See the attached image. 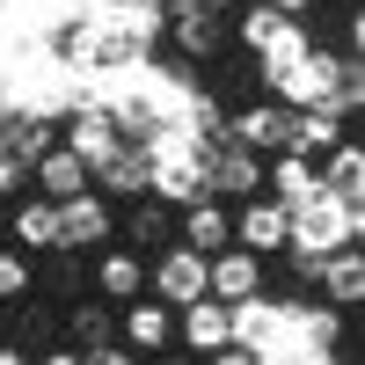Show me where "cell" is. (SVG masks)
<instances>
[{
  "mask_svg": "<svg viewBox=\"0 0 365 365\" xmlns=\"http://www.w3.org/2000/svg\"><path fill=\"white\" fill-rule=\"evenodd\" d=\"M205 8H220V15H241V8H249V0H205Z\"/></svg>",
  "mask_w": 365,
  "mask_h": 365,
  "instance_id": "d6a6232c",
  "label": "cell"
},
{
  "mask_svg": "<svg viewBox=\"0 0 365 365\" xmlns=\"http://www.w3.org/2000/svg\"><path fill=\"white\" fill-rule=\"evenodd\" d=\"M344 139H351V117H344V110H329V103H314V110H292V154H299V161L336 154Z\"/></svg>",
  "mask_w": 365,
  "mask_h": 365,
  "instance_id": "2e32d148",
  "label": "cell"
},
{
  "mask_svg": "<svg viewBox=\"0 0 365 365\" xmlns=\"http://www.w3.org/2000/svg\"><path fill=\"white\" fill-rule=\"evenodd\" d=\"M314 175H322V190H329V197L365 205V154H358V139H344L336 154H322V161H314Z\"/></svg>",
  "mask_w": 365,
  "mask_h": 365,
  "instance_id": "603a6c76",
  "label": "cell"
},
{
  "mask_svg": "<svg viewBox=\"0 0 365 365\" xmlns=\"http://www.w3.org/2000/svg\"><path fill=\"white\" fill-rule=\"evenodd\" d=\"M117 344L154 358V351H175V307H161V299H125L117 307Z\"/></svg>",
  "mask_w": 365,
  "mask_h": 365,
  "instance_id": "8fae6325",
  "label": "cell"
},
{
  "mask_svg": "<svg viewBox=\"0 0 365 365\" xmlns=\"http://www.w3.org/2000/svg\"><path fill=\"white\" fill-rule=\"evenodd\" d=\"M146 299H161V307H197L205 299V256L168 241V249L146 263Z\"/></svg>",
  "mask_w": 365,
  "mask_h": 365,
  "instance_id": "8992f818",
  "label": "cell"
},
{
  "mask_svg": "<svg viewBox=\"0 0 365 365\" xmlns=\"http://www.w3.org/2000/svg\"><path fill=\"white\" fill-rule=\"evenodd\" d=\"M37 285H51V292H81V256H51V270H37Z\"/></svg>",
  "mask_w": 365,
  "mask_h": 365,
  "instance_id": "4316f807",
  "label": "cell"
},
{
  "mask_svg": "<svg viewBox=\"0 0 365 365\" xmlns=\"http://www.w3.org/2000/svg\"><path fill=\"white\" fill-rule=\"evenodd\" d=\"M88 365H146V358L125 351V344H103V351H88Z\"/></svg>",
  "mask_w": 365,
  "mask_h": 365,
  "instance_id": "83f0119b",
  "label": "cell"
},
{
  "mask_svg": "<svg viewBox=\"0 0 365 365\" xmlns=\"http://www.w3.org/2000/svg\"><path fill=\"white\" fill-rule=\"evenodd\" d=\"M88 190H96V197H146V154H139V146H117V154L103 161V168H88Z\"/></svg>",
  "mask_w": 365,
  "mask_h": 365,
  "instance_id": "ac0fdd59",
  "label": "cell"
},
{
  "mask_svg": "<svg viewBox=\"0 0 365 365\" xmlns=\"http://www.w3.org/2000/svg\"><path fill=\"white\" fill-rule=\"evenodd\" d=\"M125 241H132V249L146 256V249H168V241H175V205H161V197H132V212H125Z\"/></svg>",
  "mask_w": 365,
  "mask_h": 365,
  "instance_id": "7402d4cb",
  "label": "cell"
},
{
  "mask_svg": "<svg viewBox=\"0 0 365 365\" xmlns=\"http://www.w3.org/2000/svg\"><path fill=\"white\" fill-rule=\"evenodd\" d=\"M117 234V205L96 197V190H81L58 205V256H88V249H103V241Z\"/></svg>",
  "mask_w": 365,
  "mask_h": 365,
  "instance_id": "9c48e42d",
  "label": "cell"
},
{
  "mask_svg": "<svg viewBox=\"0 0 365 365\" xmlns=\"http://www.w3.org/2000/svg\"><path fill=\"white\" fill-rule=\"evenodd\" d=\"M81 190H88V161H81V154L51 146V154H37V161H29V197L66 205V197H81Z\"/></svg>",
  "mask_w": 365,
  "mask_h": 365,
  "instance_id": "e0dca14e",
  "label": "cell"
},
{
  "mask_svg": "<svg viewBox=\"0 0 365 365\" xmlns=\"http://www.w3.org/2000/svg\"><path fill=\"white\" fill-rule=\"evenodd\" d=\"M0 227H8V241H15L22 256H58V205L51 197H29L22 190L15 212H0Z\"/></svg>",
  "mask_w": 365,
  "mask_h": 365,
  "instance_id": "4fadbf2b",
  "label": "cell"
},
{
  "mask_svg": "<svg viewBox=\"0 0 365 365\" xmlns=\"http://www.w3.org/2000/svg\"><path fill=\"white\" fill-rule=\"evenodd\" d=\"M29 365H88V358H81V351H66V344H51V351L29 358Z\"/></svg>",
  "mask_w": 365,
  "mask_h": 365,
  "instance_id": "f1b7e54d",
  "label": "cell"
},
{
  "mask_svg": "<svg viewBox=\"0 0 365 365\" xmlns=\"http://www.w3.org/2000/svg\"><path fill=\"white\" fill-rule=\"evenodd\" d=\"M314 190H322L314 161H299V154H278V161H263V197H278L285 212H292V205H307Z\"/></svg>",
  "mask_w": 365,
  "mask_h": 365,
  "instance_id": "44dd1931",
  "label": "cell"
},
{
  "mask_svg": "<svg viewBox=\"0 0 365 365\" xmlns=\"http://www.w3.org/2000/svg\"><path fill=\"white\" fill-rule=\"evenodd\" d=\"M307 44H314V37H307V22H299V15H285V22H278V37H270V44L256 51V66H263V81H278V73H285V66H292V58L307 51Z\"/></svg>",
  "mask_w": 365,
  "mask_h": 365,
  "instance_id": "cb8c5ba5",
  "label": "cell"
},
{
  "mask_svg": "<svg viewBox=\"0 0 365 365\" xmlns=\"http://www.w3.org/2000/svg\"><path fill=\"white\" fill-rule=\"evenodd\" d=\"M175 241H182V249H197V256L234 249V220H227V205H220V197H190V205H175Z\"/></svg>",
  "mask_w": 365,
  "mask_h": 365,
  "instance_id": "7c38bea8",
  "label": "cell"
},
{
  "mask_svg": "<svg viewBox=\"0 0 365 365\" xmlns=\"http://www.w3.org/2000/svg\"><path fill=\"white\" fill-rule=\"evenodd\" d=\"M314 285H322V299H329L336 314L365 307V256H358V249H329V256L314 263Z\"/></svg>",
  "mask_w": 365,
  "mask_h": 365,
  "instance_id": "9a60e30c",
  "label": "cell"
},
{
  "mask_svg": "<svg viewBox=\"0 0 365 365\" xmlns=\"http://www.w3.org/2000/svg\"><path fill=\"white\" fill-rule=\"evenodd\" d=\"M234 344V314L220 307V299H197V307H175V351L190 358H212Z\"/></svg>",
  "mask_w": 365,
  "mask_h": 365,
  "instance_id": "5bb4252c",
  "label": "cell"
},
{
  "mask_svg": "<svg viewBox=\"0 0 365 365\" xmlns=\"http://www.w3.org/2000/svg\"><path fill=\"white\" fill-rule=\"evenodd\" d=\"M0 344H8V307H0Z\"/></svg>",
  "mask_w": 365,
  "mask_h": 365,
  "instance_id": "e575fe53",
  "label": "cell"
},
{
  "mask_svg": "<svg viewBox=\"0 0 365 365\" xmlns=\"http://www.w3.org/2000/svg\"><path fill=\"white\" fill-rule=\"evenodd\" d=\"M0 241H8V227H0Z\"/></svg>",
  "mask_w": 365,
  "mask_h": 365,
  "instance_id": "8d00e7d4",
  "label": "cell"
},
{
  "mask_svg": "<svg viewBox=\"0 0 365 365\" xmlns=\"http://www.w3.org/2000/svg\"><path fill=\"white\" fill-rule=\"evenodd\" d=\"M278 22H285L278 8H263V0H249V8L234 15V44H241V51H263L270 37H278Z\"/></svg>",
  "mask_w": 365,
  "mask_h": 365,
  "instance_id": "484cf974",
  "label": "cell"
},
{
  "mask_svg": "<svg viewBox=\"0 0 365 365\" xmlns=\"http://www.w3.org/2000/svg\"><path fill=\"white\" fill-rule=\"evenodd\" d=\"M336 8H358V0H336Z\"/></svg>",
  "mask_w": 365,
  "mask_h": 365,
  "instance_id": "d590c367",
  "label": "cell"
},
{
  "mask_svg": "<svg viewBox=\"0 0 365 365\" xmlns=\"http://www.w3.org/2000/svg\"><path fill=\"white\" fill-rule=\"evenodd\" d=\"M29 292H37V256L0 249V307H22Z\"/></svg>",
  "mask_w": 365,
  "mask_h": 365,
  "instance_id": "d4e9b609",
  "label": "cell"
},
{
  "mask_svg": "<svg viewBox=\"0 0 365 365\" xmlns=\"http://www.w3.org/2000/svg\"><path fill=\"white\" fill-rule=\"evenodd\" d=\"M270 292V263L249 256V249H220L205 256V299H220V307H241V299Z\"/></svg>",
  "mask_w": 365,
  "mask_h": 365,
  "instance_id": "ba28073f",
  "label": "cell"
},
{
  "mask_svg": "<svg viewBox=\"0 0 365 365\" xmlns=\"http://www.w3.org/2000/svg\"><path fill=\"white\" fill-rule=\"evenodd\" d=\"M358 234H365V205H344L329 190H314L307 205L285 212V256H292L299 278H314V263L329 249H358Z\"/></svg>",
  "mask_w": 365,
  "mask_h": 365,
  "instance_id": "6da1fadb",
  "label": "cell"
},
{
  "mask_svg": "<svg viewBox=\"0 0 365 365\" xmlns=\"http://www.w3.org/2000/svg\"><path fill=\"white\" fill-rule=\"evenodd\" d=\"M227 220H234V249H249V256H285V205L278 197H241L227 205Z\"/></svg>",
  "mask_w": 365,
  "mask_h": 365,
  "instance_id": "30bf717a",
  "label": "cell"
},
{
  "mask_svg": "<svg viewBox=\"0 0 365 365\" xmlns=\"http://www.w3.org/2000/svg\"><path fill=\"white\" fill-rule=\"evenodd\" d=\"M58 146H66V154H81L88 168H103L117 146H132V139H125V125H117V110H110V103H81L66 125H58Z\"/></svg>",
  "mask_w": 365,
  "mask_h": 365,
  "instance_id": "52a82bcc",
  "label": "cell"
},
{
  "mask_svg": "<svg viewBox=\"0 0 365 365\" xmlns=\"http://www.w3.org/2000/svg\"><path fill=\"white\" fill-rule=\"evenodd\" d=\"M220 132L241 146V154H256V161L292 154V110H285V103H270V96H256V103L227 110V117H220Z\"/></svg>",
  "mask_w": 365,
  "mask_h": 365,
  "instance_id": "277c9868",
  "label": "cell"
},
{
  "mask_svg": "<svg viewBox=\"0 0 365 365\" xmlns=\"http://www.w3.org/2000/svg\"><path fill=\"white\" fill-rule=\"evenodd\" d=\"M197 182H205V197H220V205L263 197V161H256V154H241L227 132H212V139H205V154H197Z\"/></svg>",
  "mask_w": 365,
  "mask_h": 365,
  "instance_id": "7a4b0ae2",
  "label": "cell"
},
{
  "mask_svg": "<svg viewBox=\"0 0 365 365\" xmlns=\"http://www.w3.org/2000/svg\"><path fill=\"white\" fill-rule=\"evenodd\" d=\"M58 329H66V351H103V344H117V307H110V299H103V307H88V292L73 299V307H66V322H58Z\"/></svg>",
  "mask_w": 365,
  "mask_h": 365,
  "instance_id": "ffe728a7",
  "label": "cell"
},
{
  "mask_svg": "<svg viewBox=\"0 0 365 365\" xmlns=\"http://www.w3.org/2000/svg\"><path fill=\"white\" fill-rule=\"evenodd\" d=\"M146 365H205V358H190V351H154Z\"/></svg>",
  "mask_w": 365,
  "mask_h": 365,
  "instance_id": "4dcf8cb0",
  "label": "cell"
},
{
  "mask_svg": "<svg viewBox=\"0 0 365 365\" xmlns=\"http://www.w3.org/2000/svg\"><path fill=\"white\" fill-rule=\"evenodd\" d=\"M344 66H351V58H336L329 44H307V51H299L278 81H263V88H270V103H285V110H314V103H329V96H336Z\"/></svg>",
  "mask_w": 365,
  "mask_h": 365,
  "instance_id": "3957f363",
  "label": "cell"
},
{
  "mask_svg": "<svg viewBox=\"0 0 365 365\" xmlns=\"http://www.w3.org/2000/svg\"><path fill=\"white\" fill-rule=\"evenodd\" d=\"M168 37L182 58H220L234 44V15L205 8V0H168Z\"/></svg>",
  "mask_w": 365,
  "mask_h": 365,
  "instance_id": "5b68a950",
  "label": "cell"
},
{
  "mask_svg": "<svg viewBox=\"0 0 365 365\" xmlns=\"http://www.w3.org/2000/svg\"><path fill=\"white\" fill-rule=\"evenodd\" d=\"M263 8H278V15H307L314 0H263Z\"/></svg>",
  "mask_w": 365,
  "mask_h": 365,
  "instance_id": "1f68e13d",
  "label": "cell"
},
{
  "mask_svg": "<svg viewBox=\"0 0 365 365\" xmlns=\"http://www.w3.org/2000/svg\"><path fill=\"white\" fill-rule=\"evenodd\" d=\"M96 292L110 299V307L146 299V256H139V249H110V256L96 263Z\"/></svg>",
  "mask_w": 365,
  "mask_h": 365,
  "instance_id": "d6986e66",
  "label": "cell"
},
{
  "mask_svg": "<svg viewBox=\"0 0 365 365\" xmlns=\"http://www.w3.org/2000/svg\"><path fill=\"white\" fill-rule=\"evenodd\" d=\"M0 365H29V358H22V351H15V344H0Z\"/></svg>",
  "mask_w": 365,
  "mask_h": 365,
  "instance_id": "836d02e7",
  "label": "cell"
},
{
  "mask_svg": "<svg viewBox=\"0 0 365 365\" xmlns=\"http://www.w3.org/2000/svg\"><path fill=\"white\" fill-rule=\"evenodd\" d=\"M205 365H263V358H256V351H241V344H227V351H212Z\"/></svg>",
  "mask_w": 365,
  "mask_h": 365,
  "instance_id": "f546056e",
  "label": "cell"
}]
</instances>
